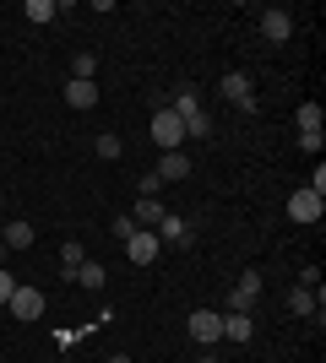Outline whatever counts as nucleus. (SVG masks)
Returning <instances> with one entry per match:
<instances>
[{"instance_id":"1","label":"nucleus","mask_w":326,"mask_h":363,"mask_svg":"<svg viewBox=\"0 0 326 363\" xmlns=\"http://www.w3.org/2000/svg\"><path fill=\"white\" fill-rule=\"evenodd\" d=\"M153 141H158V152H180L185 147V125H180L174 108H158L153 114Z\"/></svg>"},{"instance_id":"2","label":"nucleus","mask_w":326,"mask_h":363,"mask_svg":"<svg viewBox=\"0 0 326 363\" xmlns=\"http://www.w3.org/2000/svg\"><path fill=\"white\" fill-rule=\"evenodd\" d=\"M217 92H223V104H234V108H256V82H250L245 71H223V82H217Z\"/></svg>"},{"instance_id":"3","label":"nucleus","mask_w":326,"mask_h":363,"mask_svg":"<svg viewBox=\"0 0 326 363\" xmlns=\"http://www.w3.org/2000/svg\"><path fill=\"white\" fill-rule=\"evenodd\" d=\"M185 331H190L196 347H217V342H223V315H217V309H196Z\"/></svg>"},{"instance_id":"4","label":"nucleus","mask_w":326,"mask_h":363,"mask_svg":"<svg viewBox=\"0 0 326 363\" xmlns=\"http://www.w3.org/2000/svg\"><path fill=\"white\" fill-rule=\"evenodd\" d=\"M158 255H163V244H158L153 228H136V233L125 239V260H131V266H153Z\"/></svg>"},{"instance_id":"5","label":"nucleus","mask_w":326,"mask_h":363,"mask_svg":"<svg viewBox=\"0 0 326 363\" xmlns=\"http://www.w3.org/2000/svg\"><path fill=\"white\" fill-rule=\"evenodd\" d=\"M256 298H261V272H245V277L229 288V315H250V309H256Z\"/></svg>"},{"instance_id":"6","label":"nucleus","mask_w":326,"mask_h":363,"mask_svg":"<svg viewBox=\"0 0 326 363\" xmlns=\"http://www.w3.org/2000/svg\"><path fill=\"white\" fill-rule=\"evenodd\" d=\"M6 309H11V320H38L44 315V293L28 288V282H16V293L6 298Z\"/></svg>"},{"instance_id":"7","label":"nucleus","mask_w":326,"mask_h":363,"mask_svg":"<svg viewBox=\"0 0 326 363\" xmlns=\"http://www.w3.org/2000/svg\"><path fill=\"white\" fill-rule=\"evenodd\" d=\"M321 212H326V196H315V190H294V196H288V217H294V223H321Z\"/></svg>"},{"instance_id":"8","label":"nucleus","mask_w":326,"mask_h":363,"mask_svg":"<svg viewBox=\"0 0 326 363\" xmlns=\"http://www.w3.org/2000/svg\"><path fill=\"white\" fill-rule=\"evenodd\" d=\"M261 38H266V44H288V38H294V16L283 11V6L261 11Z\"/></svg>"},{"instance_id":"9","label":"nucleus","mask_w":326,"mask_h":363,"mask_svg":"<svg viewBox=\"0 0 326 363\" xmlns=\"http://www.w3.org/2000/svg\"><path fill=\"white\" fill-rule=\"evenodd\" d=\"M153 233H158V244H180V250H190V244H196V233H190V223H185L180 212H169Z\"/></svg>"},{"instance_id":"10","label":"nucleus","mask_w":326,"mask_h":363,"mask_svg":"<svg viewBox=\"0 0 326 363\" xmlns=\"http://www.w3.org/2000/svg\"><path fill=\"white\" fill-rule=\"evenodd\" d=\"M153 174H158L163 184H180V179H190V157H185V147H180V152H163Z\"/></svg>"},{"instance_id":"11","label":"nucleus","mask_w":326,"mask_h":363,"mask_svg":"<svg viewBox=\"0 0 326 363\" xmlns=\"http://www.w3.org/2000/svg\"><path fill=\"white\" fill-rule=\"evenodd\" d=\"M163 217H169V206H163L158 196H136V212H131V223H136V228H158Z\"/></svg>"},{"instance_id":"12","label":"nucleus","mask_w":326,"mask_h":363,"mask_svg":"<svg viewBox=\"0 0 326 363\" xmlns=\"http://www.w3.org/2000/svg\"><path fill=\"white\" fill-rule=\"evenodd\" d=\"M33 239H38V228H33V223H22V217H11V223L0 228V244H6V250H28Z\"/></svg>"},{"instance_id":"13","label":"nucleus","mask_w":326,"mask_h":363,"mask_svg":"<svg viewBox=\"0 0 326 363\" xmlns=\"http://www.w3.org/2000/svg\"><path fill=\"white\" fill-rule=\"evenodd\" d=\"M288 309H294V315L299 320H315V309H321V288H299V282H294V288H288Z\"/></svg>"},{"instance_id":"14","label":"nucleus","mask_w":326,"mask_h":363,"mask_svg":"<svg viewBox=\"0 0 326 363\" xmlns=\"http://www.w3.org/2000/svg\"><path fill=\"white\" fill-rule=\"evenodd\" d=\"M71 282H77V288H87V293H98L109 282V272H104V260H82L77 272H71Z\"/></svg>"},{"instance_id":"15","label":"nucleus","mask_w":326,"mask_h":363,"mask_svg":"<svg viewBox=\"0 0 326 363\" xmlns=\"http://www.w3.org/2000/svg\"><path fill=\"white\" fill-rule=\"evenodd\" d=\"M65 104L71 108H93L98 104V82H65Z\"/></svg>"},{"instance_id":"16","label":"nucleus","mask_w":326,"mask_h":363,"mask_svg":"<svg viewBox=\"0 0 326 363\" xmlns=\"http://www.w3.org/2000/svg\"><path fill=\"white\" fill-rule=\"evenodd\" d=\"M223 336H229L234 347H245L250 336H256V325H250V315H223Z\"/></svg>"},{"instance_id":"17","label":"nucleus","mask_w":326,"mask_h":363,"mask_svg":"<svg viewBox=\"0 0 326 363\" xmlns=\"http://www.w3.org/2000/svg\"><path fill=\"white\" fill-rule=\"evenodd\" d=\"M180 125H185V141H207V136H212V114H207V108H196V114H185V120H180Z\"/></svg>"},{"instance_id":"18","label":"nucleus","mask_w":326,"mask_h":363,"mask_svg":"<svg viewBox=\"0 0 326 363\" xmlns=\"http://www.w3.org/2000/svg\"><path fill=\"white\" fill-rule=\"evenodd\" d=\"M294 125H299V130H326V108L321 104H299L294 108Z\"/></svg>"},{"instance_id":"19","label":"nucleus","mask_w":326,"mask_h":363,"mask_svg":"<svg viewBox=\"0 0 326 363\" xmlns=\"http://www.w3.org/2000/svg\"><path fill=\"white\" fill-rule=\"evenodd\" d=\"M71 82H98V55H71Z\"/></svg>"},{"instance_id":"20","label":"nucleus","mask_w":326,"mask_h":363,"mask_svg":"<svg viewBox=\"0 0 326 363\" xmlns=\"http://www.w3.org/2000/svg\"><path fill=\"white\" fill-rule=\"evenodd\" d=\"M82 260H87V250H82V244L71 239V244H65V250H60V277H65V282H71V272H77Z\"/></svg>"},{"instance_id":"21","label":"nucleus","mask_w":326,"mask_h":363,"mask_svg":"<svg viewBox=\"0 0 326 363\" xmlns=\"http://www.w3.org/2000/svg\"><path fill=\"white\" fill-rule=\"evenodd\" d=\"M22 16L44 28V22H55V6H49V0H28V6H22Z\"/></svg>"},{"instance_id":"22","label":"nucleus","mask_w":326,"mask_h":363,"mask_svg":"<svg viewBox=\"0 0 326 363\" xmlns=\"http://www.w3.org/2000/svg\"><path fill=\"white\" fill-rule=\"evenodd\" d=\"M120 152H125V141H120V136H109V130L98 136V157H104V163H114Z\"/></svg>"},{"instance_id":"23","label":"nucleus","mask_w":326,"mask_h":363,"mask_svg":"<svg viewBox=\"0 0 326 363\" xmlns=\"http://www.w3.org/2000/svg\"><path fill=\"white\" fill-rule=\"evenodd\" d=\"M294 147H299V152H310V157H315V152L326 147V130H299V141H294Z\"/></svg>"},{"instance_id":"24","label":"nucleus","mask_w":326,"mask_h":363,"mask_svg":"<svg viewBox=\"0 0 326 363\" xmlns=\"http://www.w3.org/2000/svg\"><path fill=\"white\" fill-rule=\"evenodd\" d=\"M109 233H114V239H131V233H136V223H131V212H125V217H114V228H109Z\"/></svg>"},{"instance_id":"25","label":"nucleus","mask_w":326,"mask_h":363,"mask_svg":"<svg viewBox=\"0 0 326 363\" xmlns=\"http://www.w3.org/2000/svg\"><path fill=\"white\" fill-rule=\"evenodd\" d=\"M136 190H141V196H158V190H163V179H158V174H141Z\"/></svg>"},{"instance_id":"26","label":"nucleus","mask_w":326,"mask_h":363,"mask_svg":"<svg viewBox=\"0 0 326 363\" xmlns=\"http://www.w3.org/2000/svg\"><path fill=\"white\" fill-rule=\"evenodd\" d=\"M11 293H16V277H11V272H6V266H0V303L11 298Z\"/></svg>"},{"instance_id":"27","label":"nucleus","mask_w":326,"mask_h":363,"mask_svg":"<svg viewBox=\"0 0 326 363\" xmlns=\"http://www.w3.org/2000/svg\"><path fill=\"white\" fill-rule=\"evenodd\" d=\"M196 363H217V352H212V347H207V352H202V358H196Z\"/></svg>"},{"instance_id":"28","label":"nucleus","mask_w":326,"mask_h":363,"mask_svg":"<svg viewBox=\"0 0 326 363\" xmlns=\"http://www.w3.org/2000/svg\"><path fill=\"white\" fill-rule=\"evenodd\" d=\"M109 363H131V358H125V352H114V358H109Z\"/></svg>"},{"instance_id":"29","label":"nucleus","mask_w":326,"mask_h":363,"mask_svg":"<svg viewBox=\"0 0 326 363\" xmlns=\"http://www.w3.org/2000/svg\"><path fill=\"white\" fill-rule=\"evenodd\" d=\"M0 266H6V244H0Z\"/></svg>"},{"instance_id":"30","label":"nucleus","mask_w":326,"mask_h":363,"mask_svg":"<svg viewBox=\"0 0 326 363\" xmlns=\"http://www.w3.org/2000/svg\"><path fill=\"white\" fill-rule=\"evenodd\" d=\"M0 206H6V196H0Z\"/></svg>"}]
</instances>
